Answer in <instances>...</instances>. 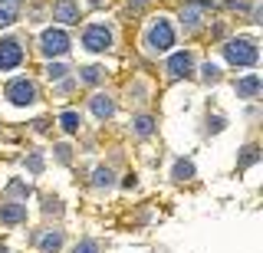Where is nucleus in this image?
<instances>
[{"instance_id": "23", "label": "nucleus", "mask_w": 263, "mask_h": 253, "mask_svg": "<svg viewBox=\"0 0 263 253\" xmlns=\"http://www.w3.org/2000/svg\"><path fill=\"white\" fill-rule=\"evenodd\" d=\"M27 165H30V171H40V168H43V158H40V154H30Z\"/></svg>"}, {"instance_id": "22", "label": "nucleus", "mask_w": 263, "mask_h": 253, "mask_svg": "<svg viewBox=\"0 0 263 253\" xmlns=\"http://www.w3.org/2000/svg\"><path fill=\"white\" fill-rule=\"evenodd\" d=\"M217 76H220V69L214 66V63H208V66H204V79H208V83H214Z\"/></svg>"}, {"instance_id": "19", "label": "nucleus", "mask_w": 263, "mask_h": 253, "mask_svg": "<svg viewBox=\"0 0 263 253\" xmlns=\"http://www.w3.org/2000/svg\"><path fill=\"white\" fill-rule=\"evenodd\" d=\"M99 76H102L99 66H86V69H82V79H86V83H99Z\"/></svg>"}, {"instance_id": "8", "label": "nucleus", "mask_w": 263, "mask_h": 253, "mask_svg": "<svg viewBox=\"0 0 263 253\" xmlns=\"http://www.w3.org/2000/svg\"><path fill=\"white\" fill-rule=\"evenodd\" d=\"M56 20L63 23H79V10L72 0H56Z\"/></svg>"}, {"instance_id": "4", "label": "nucleus", "mask_w": 263, "mask_h": 253, "mask_svg": "<svg viewBox=\"0 0 263 253\" xmlns=\"http://www.w3.org/2000/svg\"><path fill=\"white\" fill-rule=\"evenodd\" d=\"M40 43H43L40 50H43L46 56H63V53H69V36H66L63 30H46Z\"/></svg>"}, {"instance_id": "13", "label": "nucleus", "mask_w": 263, "mask_h": 253, "mask_svg": "<svg viewBox=\"0 0 263 253\" xmlns=\"http://www.w3.org/2000/svg\"><path fill=\"white\" fill-rule=\"evenodd\" d=\"M16 4H0V27H10V23L16 20Z\"/></svg>"}, {"instance_id": "12", "label": "nucleus", "mask_w": 263, "mask_h": 253, "mask_svg": "<svg viewBox=\"0 0 263 253\" xmlns=\"http://www.w3.org/2000/svg\"><path fill=\"white\" fill-rule=\"evenodd\" d=\"M60 247H63V233H60V230L46 233L43 240H40V250H43V253H56V250H60Z\"/></svg>"}, {"instance_id": "7", "label": "nucleus", "mask_w": 263, "mask_h": 253, "mask_svg": "<svg viewBox=\"0 0 263 253\" xmlns=\"http://www.w3.org/2000/svg\"><path fill=\"white\" fill-rule=\"evenodd\" d=\"M168 72L175 79H181V76H187V72H191V53H175L168 60Z\"/></svg>"}, {"instance_id": "20", "label": "nucleus", "mask_w": 263, "mask_h": 253, "mask_svg": "<svg viewBox=\"0 0 263 253\" xmlns=\"http://www.w3.org/2000/svg\"><path fill=\"white\" fill-rule=\"evenodd\" d=\"M72 253H99V243H96V240H82Z\"/></svg>"}, {"instance_id": "25", "label": "nucleus", "mask_w": 263, "mask_h": 253, "mask_svg": "<svg viewBox=\"0 0 263 253\" xmlns=\"http://www.w3.org/2000/svg\"><path fill=\"white\" fill-rule=\"evenodd\" d=\"M0 253H7V250H4V247H0Z\"/></svg>"}, {"instance_id": "3", "label": "nucleus", "mask_w": 263, "mask_h": 253, "mask_svg": "<svg viewBox=\"0 0 263 253\" xmlns=\"http://www.w3.org/2000/svg\"><path fill=\"white\" fill-rule=\"evenodd\" d=\"M7 99L13 105H30V102H36V86H33L30 79H13V83L7 86Z\"/></svg>"}, {"instance_id": "1", "label": "nucleus", "mask_w": 263, "mask_h": 253, "mask_svg": "<svg viewBox=\"0 0 263 253\" xmlns=\"http://www.w3.org/2000/svg\"><path fill=\"white\" fill-rule=\"evenodd\" d=\"M224 56L230 63H234V66H253V63H257V43H253V40H230V43L224 46Z\"/></svg>"}, {"instance_id": "2", "label": "nucleus", "mask_w": 263, "mask_h": 253, "mask_svg": "<svg viewBox=\"0 0 263 253\" xmlns=\"http://www.w3.org/2000/svg\"><path fill=\"white\" fill-rule=\"evenodd\" d=\"M148 46L158 50V53H164V50L175 46V30H171L168 20H155V27L148 30Z\"/></svg>"}, {"instance_id": "18", "label": "nucleus", "mask_w": 263, "mask_h": 253, "mask_svg": "<svg viewBox=\"0 0 263 253\" xmlns=\"http://www.w3.org/2000/svg\"><path fill=\"white\" fill-rule=\"evenodd\" d=\"M152 125H155V122L148 119V115H142V119H135V132H138V135H148V132H152Z\"/></svg>"}, {"instance_id": "11", "label": "nucleus", "mask_w": 263, "mask_h": 253, "mask_svg": "<svg viewBox=\"0 0 263 253\" xmlns=\"http://www.w3.org/2000/svg\"><path fill=\"white\" fill-rule=\"evenodd\" d=\"M92 112H96L99 119H109L112 112H115V105H112L109 95H92Z\"/></svg>"}, {"instance_id": "5", "label": "nucleus", "mask_w": 263, "mask_h": 253, "mask_svg": "<svg viewBox=\"0 0 263 253\" xmlns=\"http://www.w3.org/2000/svg\"><path fill=\"white\" fill-rule=\"evenodd\" d=\"M82 46H86V50H92V53H105L112 46V33L105 27H89L86 36H82Z\"/></svg>"}, {"instance_id": "21", "label": "nucleus", "mask_w": 263, "mask_h": 253, "mask_svg": "<svg viewBox=\"0 0 263 253\" xmlns=\"http://www.w3.org/2000/svg\"><path fill=\"white\" fill-rule=\"evenodd\" d=\"M46 76H49V79H63V76H66V66H60V63H53V66L46 69Z\"/></svg>"}, {"instance_id": "6", "label": "nucleus", "mask_w": 263, "mask_h": 253, "mask_svg": "<svg viewBox=\"0 0 263 253\" xmlns=\"http://www.w3.org/2000/svg\"><path fill=\"white\" fill-rule=\"evenodd\" d=\"M23 63V46L16 40H0V69H16Z\"/></svg>"}, {"instance_id": "9", "label": "nucleus", "mask_w": 263, "mask_h": 253, "mask_svg": "<svg viewBox=\"0 0 263 253\" xmlns=\"http://www.w3.org/2000/svg\"><path fill=\"white\" fill-rule=\"evenodd\" d=\"M23 217H27V207H23V204H7V207H0V220H4V224H20Z\"/></svg>"}, {"instance_id": "15", "label": "nucleus", "mask_w": 263, "mask_h": 253, "mask_svg": "<svg viewBox=\"0 0 263 253\" xmlns=\"http://www.w3.org/2000/svg\"><path fill=\"white\" fill-rule=\"evenodd\" d=\"M191 174H194L191 161H178V165H175V178H178V181H184V178H191Z\"/></svg>"}, {"instance_id": "24", "label": "nucleus", "mask_w": 263, "mask_h": 253, "mask_svg": "<svg viewBox=\"0 0 263 253\" xmlns=\"http://www.w3.org/2000/svg\"><path fill=\"white\" fill-rule=\"evenodd\" d=\"M10 191H13V194H30V187H27V184H20V181H13V184H10Z\"/></svg>"}, {"instance_id": "16", "label": "nucleus", "mask_w": 263, "mask_h": 253, "mask_svg": "<svg viewBox=\"0 0 263 253\" xmlns=\"http://www.w3.org/2000/svg\"><path fill=\"white\" fill-rule=\"evenodd\" d=\"M92 181H96L99 187H109V184H112V171H109V168H96Z\"/></svg>"}, {"instance_id": "10", "label": "nucleus", "mask_w": 263, "mask_h": 253, "mask_svg": "<svg viewBox=\"0 0 263 253\" xmlns=\"http://www.w3.org/2000/svg\"><path fill=\"white\" fill-rule=\"evenodd\" d=\"M257 92H260V76H247L237 83V95H243V99H253Z\"/></svg>"}, {"instance_id": "14", "label": "nucleus", "mask_w": 263, "mask_h": 253, "mask_svg": "<svg viewBox=\"0 0 263 253\" xmlns=\"http://www.w3.org/2000/svg\"><path fill=\"white\" fill-rule=\"evenodd\" d=\"M60 125H63V132H79V115H76V112H63V115H60Z\"/></svg>"}, {"instance_id": "17", "label": "nucleus", "mask_w": 263, "mask_h": 253, "mask_svg": "<svg viewBox=\"0 0 263 253\" xmlns=\"http://www.w3.org/2000/svg\"><path fill=\"white\" fill-rule=\"evenodd\" d=\"M181 20H184L187 27H194V23L201 20V13H197V7H184V13H181Z\"/></svg>"}]
</instances>
